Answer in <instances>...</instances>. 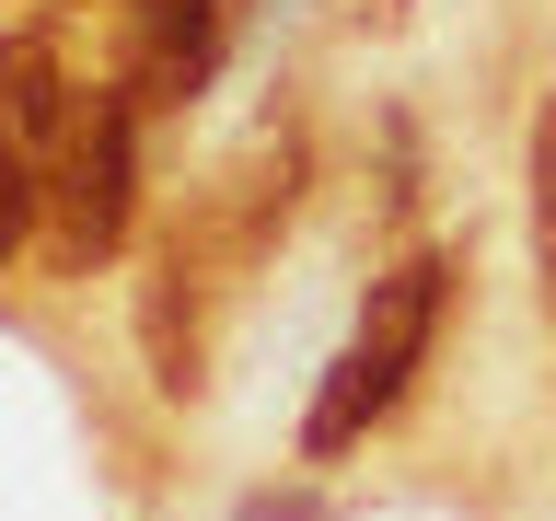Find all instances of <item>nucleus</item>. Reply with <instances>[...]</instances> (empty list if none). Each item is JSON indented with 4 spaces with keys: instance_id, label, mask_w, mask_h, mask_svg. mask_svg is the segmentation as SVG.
Returning <instances> with one entry per match:
<instances>
[{
    "instance_id": "obj_3",
    "label": "nucleus",
    "mask_w": 556,
    "mask_h": 521,
    "mask_svg": "<svg viewBox=\"0 0 556 521\" xmlns=\"http://www.w3.org/2000/svg\"><path fill=\"white\" fill-rule=\"evenodd\" d=\"M290 208H302V128H278V116H267V128H255L232 163L198 186V208H186L174 232L198 243L208 267H220V290H232V278L255 267L278 232H290Z\"/></svg>"
},
{
    "instance_id": "obj_6",
    "label": "nucleus",
    "mask_w": 556,
    "mask_h": 521,
    "mask_svg": "<svg viewBox=\"0 0 556 521\" xmlns=\"http://www.w3.org/2000/svg\"><path fill=\"white\" fill-rule=\"evenodd\" d=\"M70 69L47 59V35H0V139H24L35 163L59 151V128H70Z\"/></svg>"
},
{
    "instance_id": "obj_9",
    "label": "nucleus",
    "mask_w": 556,
    "mask_h": 521,
    "mask_svg": "<svg viewBox=\"0 0 556 521\" xmlns=\"http://www.w3.org/2000/svg\"><path fill=\"white\" fill-rule=\"evenodd\" d=\"M348 24H406V0H337Z\"/></svg>"
},
{
    "instance_id": "obj_7",
    "label": "nucleus",
    "mask_w": 556,
    "mask_h": 521,
    "mask_svg": "<svg viewBox=\"0 0 556 521\" xmlns=\"http://www.w3.org/2000/svg\"><path fill=\"white\" fill-rule=\"evenodd\" d=\"M24 232H47V163L24 139H0V267L24 255Z\"/></svg>"
},
{
    "instance_id": "obj_5",
    "label": "nucleus",
    "mask_w": 556,
    "mask_h": 521,
    "mask_svg": "<svg viewBox=\"0 0 556 521\" xmlns=\"http://www.w3.org/2000/svg\"><path fill=\"white\" fill-rule=\"evenodd\" d=\"M208 290H220V267L186 232H163V255L139 278V359H151L163 394H198L208 382Z\"/></svg>"
},
{
    "instance_id": "obj_4",
    "label": "nucleus",
    "mask_w": 556,
    "mask_h": 521,
    "mask_svg": "<svg viewBox=\"0 0 556 521\" xmlns=\"http://www.w3.org/2000/svg\"><path fill=\"white\" fill-rule=\"evenodd\" d=\"M128 12V69H116V93L139 104V116H163V104H186L208 81V59H220V24H232V0H116Z\"/></svg>"
},
{
    "instance_id": "obj_2",
    "label": "nucleus",
    "mask_w": 556,
    "mask_h": 521,
    "mask_svg": "<svg viewBox=\"0 0 556 521\" xmlns=\"http://www.w3.org/2000/svg\"><path fill=\"white\" fill-rule=\"evenodd\" d=\"M128 208H139V104L104 81V93L70 104L59 151H47V267L93 278L128 243Z\"/></svg>"
},
{
    "instance_id": "obj_8",
    "label": "nucleus",
    "mask_w": 556,
    "mask_h": 521,
    "mask_svg": "<svg viewBox=\"0 0 556 521\" xmlns=\"http://www.w3.org/2000/svg\"><path fill=\"white\" fill-rule=\"evenodd\" d=\"M533 267H545V302H556V93L533 104Z\"/></svg>"
},
{
    "instance_id": "obj_1",
    "label": "nucleus",
    "mask_w": 556,
    "mask_h": 521,
    "mask_svg": "<svg viewBox=\"0 0 556 521\" xmlns=\"http://www.w3.org/2000/svg\"><path fill=\"white\" fill-rule=\"evenodd\" d=\"M441 290H452V255H406V267L371 278V302H359L337 371H325V394H313V417H302L313 463H337L371 417H394V394L417 382V359H429V336H441Z\"/></svg>"
}]
</instances>
